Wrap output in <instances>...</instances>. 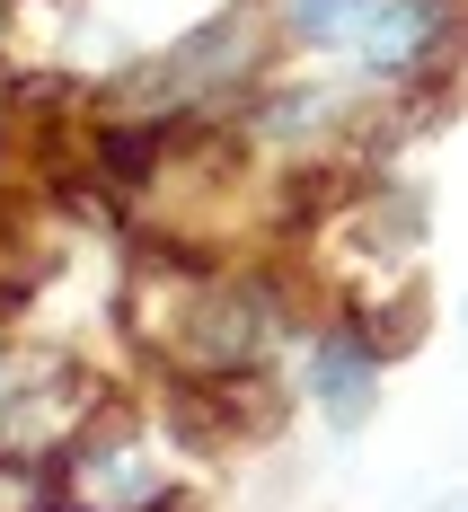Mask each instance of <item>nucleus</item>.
Segmentation results:
<instances>
[{
  "mask_svg": "<svg viewBox=\"0 0 468 512\" xmlns=\"http://www.w3.org/2000/svg\"><path fill=\"white\" fill-rule=\"evenodd\" d=\"M310 389H318V407H327V424L336 433H354L371 415V389H380V371H371V354L354 345V336H327L310 362Z\"/></svg>",
  "mask_w": 468,
  "mask_h": 512,
  "instance_id": "f03ea898",
  "label": "nucleus"
},
{
  "mask_svg": "<svg viewBox=\"0 0 468 512\" xmlns=\"http://www.w3.org/2000/svg\"><path fill=\"white\" fill-rule=\"evenodd\" d=\"M442 512H451V504H442Z\"/></svg>",
  "mask_w": 468,
  "mask_h": 512,
  "instance_id": "7ed1b4c3",
  "label": "nucleus"
},
{
  "mask_svg": "<svg viewBox=\"0 0 468 512\" xmlns=\"http://www.w3.org/2000/svg\"><path fill=\"white\" fill-rule=\"evenodd\" d=\"M292 36L363 45L371 62H416L442 36V0H292Z\"/></svg>",
  "mask_w": 468,
  "mask_h": 512,
  "instance_id": "f257e3e1",
  "label": "nucleus"
}]
</instances>
